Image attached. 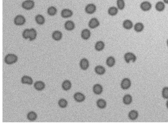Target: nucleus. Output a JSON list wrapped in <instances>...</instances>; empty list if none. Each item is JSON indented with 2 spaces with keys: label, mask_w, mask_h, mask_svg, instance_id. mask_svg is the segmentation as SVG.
<instances>
[{
  "label": "nucleus",
  "mask_w": 168,
  "mask_h": 125,
  "mask_svg": "<svg viewBox=\"0 0 168 125\" xmlns=\"http://www.w3.org/2000/svg\"><path fill=\"white\" fill-rule=\"evenodd\" d=\"M86 11L88 14L94 13L96 10V7L93 4H90L87 5L86 8Z\"/></svg>",
  "instance_id": "11"
},
{
  "label": "nucleus",
  "mask_w": 168,
  "mask_h": 125,
  "mask_svg": "<svg viewBox=\"0 0 168 125\" xmlns=\"http://www.w3.org/2000/svg\"><path fill=\"white\" fill-rule=\"evenodd\" d=\"M73 14V13L72 11L69 9H63L61 13V17L64 18H67L70 17Z\"/></svg>",
  "instance_id": "8"
},
{
  "label": "nucleus",
  "mask_w": 168,
  "mask_h": 125,
  "mask_svg": "<svg viewBox=\"0 0 168 125\" xmlns=\"http://www.w3.org/2000/svg\"><path fill=\"white\" fill-rule=\"evenodd\" d=\"M97 104L98 107L100 109L104 108L107 106V102L103 99H99L97 101Z\"/></svg>",
  "instance_id": "25"
},
{
  "label": "nucleus",
  "mask_w": 168,
  "mask_h": 125,
  "mask_svg": "<svg viewBox=\"0 0 168 125\" xmlns=\"http://www.w3.org/2000/svg\"><path fill=\"white\" fill-rule=\"evenodd\" d=\"M166 107H167V108L168 109V100L166 102Z\"/></svg>",
  "instance_id": "38"
},
{
  "label": "nucleus",
  "mask_w": 168,
  "mask_h": 125,
  "mask_svg": "<svg viewBox=\"0 0 168 125\" xmlns=\"http://www.w3.org/2000/svg\"><path fill=\"white\" fill-rule=\"evenodd\" d=\"M132 101V98L130 94H126L123 98V102L126 105H129Z\"/></svg>",
  "instance_id": "22"
},
{
  "label": "nucleus",
  "mask_w": 168,
  "mask_h": 125,
  "mask_svg": "<svg viewBox=\"0 0 168 125\" xmlns=\"http://www.w3.org/2000/svg\"><path fill=\"white\" fill-rule=\"evenodd\" d=\"M21 82L23 84H27L29 85H32L33 82L32 78L26 75L22 77Z\"/></svg>",
  "instance_id": "14"
},
{
  "label": "nucleus",
  "mask_w": 168,
  "mask_h": 125,
  "mask_svg": "<svg viewBox=\"0 0 168 125\" xmlns=\"http://www.w3.org/2000/svg\"><path fill=\"white\" fill-rule=\"evenodd\" d=\"M162 95L164 99H168V87H165L163 88L162 91Z\"/></svg>",
  "instance_id": "35"
},
{
  "label": "nucleus",
  "mask_w": 168,
  "mask_h": 125,
  "mask_svg": "<svg viewBox=\"0 0 168 125\" xmlns=\"http://www.w3.org/2000/svg\"><path fill=\"white\" fill-rule=\"evenodd\" d=\"M106 63L107 66L110 67H112L115 65V59L113 57L110 56L108 57L107 59Z\"/></svg>",
  "instance_id": "27"
},
{
  "label": "nucleus",
  "mask_w": 168,
  "mask_h": 125,
  "mask_svg": "<svg viewBox=\"0 0 168 125\" xmlns=\"http://www.w3.org/2000/svg\"><path fill=\"white\" fill-rule=\"evenodd\" d=\"M138 116V113L137 111L135 110L130 111L128 114L129 118L132 121H134L137 119Z\"/></svg>",
  "instance_id": "19"
},
{
  "label": "nucleus",
  "mask_w": 168,
  "mask_h": 125,
  "mask_svg": "<svg viewBox=\"0 0 168 125\" xmlns=\"http://www.w3.org/2000/svg\"><path fill=\"white\" fill-rule=\"evenodd\" d=\"M71 86V82L68 80L64 81L62 85L63 90L66 91H68L70 89Z\"/></svg>",
  "instance_id": "17"
},
{
  "label": "nucleus",
  "mask_w": 168,
  "mask_h": 125,
  "mask_svg": "<svg viewBox=\"0 0 168 125\" xmlns=\"http://www.w3.org/2000/svg\"><path fill=\"white\" fill-rule=\"evenodd\" d=\"M37 36V32L36 30L33 28L30 29L29 40L33 41L36 39Z\"/></svg>",
  "instance_id": "24"
},
{
  "label": "nucleus",
  "mask_w": 168,
  "mask_h": 125,
  "mask_svg": "<svg viewBox=\"0 0 168 125\" xmlns=\"http://www.w3.org/2000/svg\"><path fill=\"white\" fill-rule=\"evenodd\" d=\"M104 47V43L102 41L97 42L95 45V48L97 51H100L103 50Z\"/></svg>",
  "instance_id": "29"
},
{
  "label": "nucleus",
  "mask_w": 168,
  "mask_h": 125,
  "mask_svg": "<svg viewBox=\"0 0 168 125\" xmlns=\"http://www.w3.org/2000/svg\"><path fill=\"white\" fill-rule=\"evenodd\" d=\"M74 98L76 101L79 102H83L86 99L85 95L80 92L75 93L74 96Z\"/></svg>",
  "instance_id": "7"
},
{
  "label": "nucleus",
  "mask_w": 168,
  "mask_h": 125,
  "mask_svg": "<svg viewBox=\"0 0 168 125\" xmlns=\"http://www.w3.org/2000/svg\"><path fill=\"white\" fill-rule=\"evenodd\" d=\"M35 6V2L32 0H27L24 1L22 4V7L26 10H30Z\"/></svg>",
  "instance_id": "2"
},
{
  "label": "nucleus",
  "mask_w": 168,
  "mask_h": 125,
  "mask_svg": "<svg viewBox=\"0 0 168 125\" xmlns=\"http://www.w3.org/2000/svg\"><path fill=\"white\" fill-rule=\"evenodd\" d=\"M75 25L74 23L72 21H68L66 22L65 24V27L66 30L71 31L74 29Z\"/></svg>",
  "instance_id": "16"
},
{
  "label": "nucleus",
  "mask_w": 168,
  "mask_h": 125,
  "mask_svg": "<svg viewBox=\"0 0 168 125\" xmlns=\"http://www.w3.org/2000/svg\"><path fill=\"white\" fill-rule=\"evenodd\" d=\"M117 5L118 8L120 10H123L125 7L124 0H117Z\"/></svg>",
  "instance_id": "34"
},
{
  "label": "nucleus",
  "mask_w": 168,
  "mask_h": 125,
  "mask_svg": "<svg viewBox=\"0 0 168 125\" xmlns=\"http://www.w3.org/2000/svg\"><path fill=\"white\" fill-rule=\"evenodd\" d=\"M95 71L97 74L100 75H103L106 72V69L103 66H98L95 68Z\"/></svg>",
  "instance_id": "23"
},
{
  "label": "nucleus",
  "mask_w": 168,
  "mask_h": 125,
  "mask_svg": "<svg viewBox=\"0 0 168 125\" xmlns=\"http://www.w3.org/2000/svg\"><path fill=\"white\" fill-rule=\"evenodd\" d=\"M62 33L59 31H55L52 34V37L54 40L56 41L60 40L62 38Z\"/></svg>",
  "instance_id": "15"
},
{
  "label": "nucleus",
  "mask_w": 168,
  "mask_h": 125,
  "mask_svg": "<svg viewBox=\"0 0 168 125\" xmlns=\"http://www.w3.org/2000/svg\"><path fill=\"white\" fill-rule=\"evenodd\" d=\"M18 60V57L13 54H9L6 56L4 59L5 62L8 65L15 63Z\"/></svg>",
  "instance_id": "1"
},
{
  "label": "nucleus",
  "mask_w": 168,
  "mask_h": 125,
  "mask_svg": "<svg viewBox=\"0 0 168 125\" xmlns=\"http://www.w3.org/2000/svg\"><path fill=\"white\" fill-rule=\"evenodd\" d=\"M167 45H168V40L167 41Z\"/></svg>",
  "instance_id": "39"
},
{
  "label": "nucleus",
  "mask_w": 168,
  "mask_h": 125,
  "mask_svg": "<svg viewBox=\"0 0 168 125\" xmlns=\"http://www.w3.org/2000/svg\"><path fill=\"white\" fill-rule=\"evenodd\" d=\"M123 27L127 30H130L132 28L133 24L132 22L129 20H126L123 22Z\"/></svg>",
  "instance_id": "28"
},
{
  "label": "nucleus",
  "mask_w": 168,
  "mask_h": 125,
  "mask_svg": "<svg viewBox=\"0 0 168 125\" xmlns=\"http://www.w3.org/2000/svg\"><path fill=\"white\" fill-rule=\"evenodd\" d=\"M144 28L143 24L140 23H136L134 26V30L136 32H141L143 31Z\"/></svg>",
  "instance_id": "31"
},
{
  "label": "nucleus",
  "mask_w": 168,
  "mask_h": 125,
  "mask_svg": "<svg viewBox=\"0 0 168 125\" xmlns=\"http://www.w3.org/2000/svg\"><path fill=\"white\" fill-rule=\"evenodd\" d=\"M91 35L90 31L87 29H85L81 33V36L84 40H87L90 38Z\"/></svg>",
  "instance_id": "21"
},
{
  "label": "nucleus",
  "mask_w": 168,
  "mask_h": 125,
  "mask_svg": "<svg viewBox=\"0 0 168 125\" xmlns=\"http://www.w3.org/2000/svg\"><path fill=\"white\" fill-rule=\"evenodd\" d=\"M108 14L111 16H114L116 15L118 12L117 8L112 7L110 8L108 11Z\"/></svg>",
  "instance_id": "32"
},
{
  "label": "nucleus",
  "mask_w": 168,
  "mask_h": 125,
  "mask_svg": "<svg viewBox=\"0 0 168 125\" xmlns=\"http://www.w3.org/2000/svg\"><path fill=\"white\" fill-rule=\"evenodd\" d=\"M100 23L98 20L96 18H92L89 23V26L92 29H94L98 26Z\"/></svg>",
  "instance_id": "12"
},
{
  "label": "nucleus",
  "mask_w": 168,
  "mask_h": 125,
  "mask_svg": "<svg viewBox=\"0 0 168 125\" xmlns=\"http://www.w3.org/2000/svg\"><path fill=\"white\" fill-rule=\"evenodd\" d=\"M131 84V82L130 79L128 78H125L122 81L121 87L123 90H127L130 87Z\"/></svg>",
  "instance_id": "5"
},
{
  "label": "nucleus",
  "mask_w": 168,
  "mask_h": 125,
  "mask_svg": "<svg viewBox=\"0 0 168 125\" xmlns=\"http://www.w3.org/2000/svg\"><path fill=\"white\" fill-rule=\"evenodd\" d=\"M163 1L165 4H168V0H163Z\"/></svg>",
  "instance_id": "37"
},
{
  "label": "nucleus",
  "mask_w": 168,
  "mask_h": 125,
  "mask_svg": "<svg viewBox=\"0 0 168 125\" xmlns=\"http://www.w3.org/2000/svg\"><path fill=\"white\" fill-rule=\"evenodd\" d=\"M30 30L28 29H26L23 31V36L25 39H27L29 38Z\"/></svg>",
  "instance_id": "36"
},
{
  "label": "nucleus",
  "mask_w": 168,
  "mask_h": 125,
  "mask_svg": "<svg viewBox=\"0 0 168 125\" xmlns=\"http://www.w3.org/2000/svg\"><path fill=\"white\" fill-rule=\"evenodd\" d=\"M125 60L126 62L129 63L130 61L133 63L135 62L136 60V56L133 53L128 52L125 53L124 56Z\"/></svg>",
  "instance_id": "4"
},
{
  "label": "nucleus",
  "mask_w": 168,
  "mask_h": 125,
  "mask_svg": "<svg viewBox=\"0 0 168 125\" xmlns=\"http://www.w3.org/2000/svg\"><path fill=\"white\" fill-rule=\"evenodd\" d=\"M28 120L31 121H34L37 119V115L35 112L34 111L30 112L28 113L27 116Z\"/></svg>",
  "instance_id": "26"
},
{
  "label": "nucleus",
  "mask_w": 168,
  "mask_h": 125,
  "mask_svg": "<svg viewBox=\"0 0 168 125\" xmlns=\"http://www.w3.org/2000/svg\"><path fill=\"white\" fill-rule=\"evenodd\" d=\"M57 10L56 8L54 6H51L48 9L47 13L49 15L54 16L57 14Z\"/></svg>",
  "instance_id": "30"
},
{
  "label": "nucleus",
  "mask_w": 168,
  "mask_h": 125,
  "mask_svg": "<svg viewBox=\"0 0 168 125\" xmlns=\"http://www.w3.org/2000/svg\"><path fill=\"white\" fill-rule=\"evenodd\" d=\"M80 68L83 70H86L88 69L89 66V63L88 60L86 58L81 59L80 62Z\"/></svg>",
  "instance_id": "10"
},
{
  "label": "nucleus",
  "mask_w": 168,
  "mask_h": 125,
  "mask_svg": "<svg viewBox=\"0 0 168 125\" xmlns=\"http://www.w3.org/2000/svg\"><path fill=\"white\" fill-rule=\"evenodd\" d=\"M155 8L157 11L161 12L165 9V5L163 2L159 1L157 2L155 5Z\"/></svg>",
  "instance_id": "20"
},
{
  "label": "nucleus",
  "mask_w": 168,
  "mask_h": 125,
  "mask_svg": "<svg viewBox=\"0 0 168 125\" xmlns=\"http://www.w3.org/2000/svg\"><path fill=\"white\" fill-rule=\"evenodd\" d=\"M35 20L37 24L43 25L45 22V19L44 16L41 15H38L36 16Z\"/></svg>",
  "instance_id": "18"
},
{
  "label": "nucleus",
  "mask_w": 168,
  "mask_h": 125,
  "mask_svg": "<svg viewBox=\"0 0 168 125\" xmlns=\"http://www.w3.org/2000/svg\"><path fill=\"white\" fill-rule=\"evenodd\" d=\"M14 22L16 25H22L25 24L26 19L23 15H18L15 17L14 20Z\"/></svg>",
  "instance_id": "3"
},
{
  "label": "nucleus",
  "mask_w": 168,
  "mask_h": 125,
  "mask_svg": "<svg viewBox=\"0 0 168 125\" xmlns=\"http://www.w3.org/2000/svg\"><path fill=\"white\" fill-rule=\"evenodd\" d=\"M45 84L42 81L36 82L34 85V87L37 90L41 91L44 90L45 88Z\"/></svg>",
  "instance_id": "9"
},
{
  "label": "nucleus",
  "mask_w": 168,
  "mask_h": 125,
  "mask_svg": "<svg viewBox=\"0 0 168 125\" xmlns=\"http://www.w3.org/2000/svg\"><path fill=\"white\" fill-rule=\"evenodd\" d=\"M59 107L61 108H66L68 102L67 100L64 99H61L59 100L58 102Z\"/></svg>",
  "instance_id": "33"
},
{
  "label": "nucleus",
  "mask_w": 168,
  "mask_h": 125,
  "mask_svg": "<svg viewBox=\"0 0 168 125\" xmlns=\"http://www.w3.org/2000/svg\"><path fill=\"white\" fill-rule=\"evenodd\" d=\"M93 91L95 94L99 95L102 93L103 91V88L101 85L96 84L94 85L93 87Z\"/></svg>",
  "instance_id": "13"
},
{
  "label": "nucleus",
  "mask_w": 168,
  "mask_h": 125,
  "mask_svg": "<svg viewBox=\"0 0 168 125\" xmlns=\"http://www.w3.org/2000/svg\"><path fill=\"white\" fill-rule=\"evenodd\" d=\"M140 7L141 9L143 11H149L151 9L152 5L148 1H144L141 3Z\"/></svg>",
  "instance_id": "6"
}]
</instances>
